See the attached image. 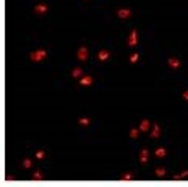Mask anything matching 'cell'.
I'll use <instances>...</instances> for the list:
<instances>
[{
  "instance_id": "obj_1",
  "label": "cell",
  "mask_w": 188,
  "mask_h": 187,
  "mask_svg": "<svg viewBox=\"0 0 188 187\" xmlns=\"http://www.w3.org/2000/svg\"><path fill=\"white\" fill-rule=\"evenodd\" d=\"M45 57H47V50L45 49H38L34 52H31V60L33 62H42Z\"/></svg>"
},
{
  "instance_id": "obj_2",
  "label": "cell",
  "mask_w": 188,
  "mask_h": 187,
  "mask_svg": "<svg viewBox=\"0 0 188 187\" xmlns=\"http://www.w3.org/2000/svg\"><path fill=\"white\" fill-rule=\"evenodd\" d=\"M117 16L120 20H127V18L132 16V10H130V8H118V10H117Z\"/></svg>"
},
{
  "instance_id": "obj_3",
  "label": "cell",
  "mask_w": 188,
  "mask_h": 187,
  "mask_svg": "<svg viewBox=\"0 0 188 187\" xmlns=\"http://www.w3.org/2000/svg\"><path fill=\"white\" fill-rule=\"evenodd\" d=\"M76 55H78V60L86 62L88 60V47L86 46H81L78 49V52H76Z\"/></svg>"
},
{
  "instance_id": "obj_4",
  "label": "cell",
  "mask_w": 188,
  "mask_h": 187,
  "mask_svg": "<svg viewBox=\"0 0 188 187\" xmlns=\"http://www.w3.org/2000/svg\"><path fill=\"white\" fill-rule=\"evenodd\" d=\"M136 42H138V31L133 29L132 34H130V38H128V46H130V47H135Z\"/></svg>"
},
{
  "instance_id": "obj_5",
  "label": "cell",
  "mask_w": 188,
  "mask_h": 187,
  "mask_svg": "<svg viewBox=\"0 0 188 187\" xmlns=\"http://www.w3.org/2000/svg\"><path fill=\"white\" fill-rule=\"evenodd\" d=\"M109 57H110V52H109V50L101 49V50L97 52V59H99L101 62H107V60H109Z\"/></svg>"
},
{
  "instance_id": "obj_6",
  "label": "cell",
  "mask_w": 188,
  "mask_h": 187,
  "mask_svg": "<svg viewBox=\"0 0 188 187\" xmlns=\"http://www.w3.org/2000/svg\"><path fill=\"white\" fill-rule=\"evenodd\" d=\"M47 10H49V7L45 4H39L34 7V12L38 13V15H44V13H47Z\"/></svg>"
},
{
  "instance_id": "obj_7",
  "label": "cell",
  "mask_w": 188,
  "mask_h": 187,
  "mask_svg": "<svg viewBox=\"0 0 188 187\" xmlns=\"http://www.w3.org/2000/svg\"><path fill=\"white\" fill-rule=\"evenodd\" d=\"M79 85L81 86H89V85H93V76L91 75H84L79 78Z\"/></svg>"
},
{
  "instance_id": "obj_8",
  "label": "cell",
  "mask_w": 188,
  "mask_h": 187,
  "mask_svg": "<svg viewBox=\"0 0 188 187\" xmlns=\"http://www.w3.org/2000/svg\"><path fill=\"white\" fill-rule=\"evenodd\" d=\"M148 158H149V151H148L146 148H143L141 151H139V163L146 164L148 163Z\"/></svg>"
},
{
  "instance_id": "obj_9",
  "label": "cell",
  "mask_w": 188,
  "mask_h": 187,
  "mask_svg": "<svg viewBox=\"0 0 188 187\" xmlns=\"http://www.w3.org/2000/svg\"><path fill=\"white\" fill-rule=\"evenodd\" d=\"M138 129L141 130V132H148V130L151 129V122L148 120V119H143V120L139 122V127H138Z\"/></svg>"
},
{
  "instance_id": "obj_10",
  "label": "cell",
  "mask_w": 188,
  "mask_h": 187,
  "mask_svg": "<svg viewBox=\"0 0 188 187\" xmlns=\"http://www.w3.org/2000/svg\"><path fill=\"white\" fill-rule=\"evenodd\" d=\"M159 137H161V127L157 124H154L152 130H151V138H159Z\"/></svg>"
},
{
  "instance_id": "obj_11",
  "label": "cell",
  "mask_w": 188,
  "mask_h": 187,
  "mask_svg": "<svg viewBox=\"0 0 188 187\" xmlns=\"http://www.w3.org/2000/svg\"><path fill=\"white\" fill-rule=\"evenodd\" d=\"M167 64H169V67H172V69H178L180 67V60L175 57H170L169 60H167Z\"/></svg>"
},
{
  "instance_id": "obj_12",
  "label": "cell",
  "mask_w": 188,
  "mask_h": 187,
  "mask_svg": "<svg viewBox=\"0 0 188 187\" xmlns=\"http://www.w3.org/2000/svg\"><path fill=\"white\" fill-rule=\"evenodd\" d=\"M154 174H156V177H161V179H162V177H166L167 171H166V168H162V166H161V168L154 169Z\"/></svg>"
},
{
  "instance_id": "obj_13",
  "label": "cell",
  "mask_w": 188,
  "mask_h": 187,
  "mask_svg": "<svg viewBox=\"0 0 188 187\" xmlns=\"http://www.w3.org/2000/svg\"><path fill=\"white\" fill-rule=\"evenodd\" d=\"M72 76L73 78H81V76H83V70L79 69V67H75V69L72 70Z\"/></svg>"
},
{
  "instance_id": "obj_14",
  "label": "cell",
  "mask_w": 188,
  "mask_h": 187,
  "mask_svg": "<svg viewBox=\"0 0 188 187\" xmlns=\"http://www.w3.org/2000/svg\"><path fill=\"white\" fill-rule=\"evenodd\" d=\"M154 155H156V158H164L166 156V148H156Z\"/></svg>"
},
{
  "instance_id": "obj_15",
  "label": "cell",
  "mask_w": 188,
  "mask_h": 187,
  "mask_svg": "<svg viewBox=\"0 0 188 187\" xmlns=\"http://www.w3.org/2000/svg\"><path fill=\"white\" fill-rule=\"evenodd\" d=\"M78 122H79V125H81V127H89L91 120H89L88 117H79V120H78Z\"/></svg>"
},
{
  "instance_id": "obj_16",
  "label": "cell",
  "mask_w": 188,
  "mask_h": 187,
  "mask_svg": "<svg viewBox=\"0 0 188 187\" xmlns=\"http://www.w3.org/2000/svg\"><path fill=\"white\" fill-rule=\"evenodd\" d=\"M139 132H141L139 129H130V137H132L133 140H136V138L139 137Z\"/></svg>"
},
{
  "instance_id": "obj_17",
  "label": "cell",
  "mask_w": 188,
  "mask_h": 187,
  "mask_svg": "<svg viewBox=\"0 0 188 187\" xmlns=\"http://www.w3.org/2000/svg\"><path fill=\"white\" fill-rule=\"evenodd\" d=\"M33 179L34 181H42V179H44V174H42L41 171H34L33 172Z\"/></svg>"
},
{
  "instance_id": "obj_18",
  "label": "cell",
  "mask_w": 188,
  "mask_h": 187,
  "mask_svg": "<svg viewBox=\"0 0 188 187\" xmlns=\"http://www.w3.org/2000/svg\"><path fill=\"white\" fill-rule=\"evenodd\" d=\"M120 179L122 181H133V179H135V174H132V172H125Z\"/></svg>"
},
{
  "instance_id": "obj_19",
  "label": "cell",
  "mask_w": 188,
  "mask_h": 187,
  "mask_svg": "<svg viewBox=\"0 0 188 187\" xmlns=\"http://www.w3.org/2000/svg\"><path fill=\"white\" fill-rule=\"evenodd\" d=\"M138 59H139V54L138 52L132 54V57H130V64H136V62H138Z\"/></svg>"
},
{
  "instance_id": "obj_20",
  "label": "cell",
  "mask_w": 188,
  "mask_h": 187,
  "mask_svg": "<svg viewBox=\"0 0 188 187\" xmlns=\"http://www.w3.org/2000/svg\"><path fill=\"white\" fill-rule=\"evenodd\" d=\"M31 166H33V163H31V160L29 158H24V160H23V168H31Z\"/></svg>"
},
{
  "instance_id": "obj_21",
  "label": "cell",
  "mask_w": 188,
  "mask_h": 187,
  "mask_svg": "<svg viewBox=\"0 0 188 187\" xmlns=\"http://www.w3.org/2000/svg\"><path fill=\"white\" fill-rule=\"evenodd\" d=\"M44 156H45V151H44V150H38V151H36V158H38V160H42Z\"/></svg>"
},
{
  "instance_id": "obj_22",
  "label": "cell",
  "mask_w": 188,
  "mask_h": 187,
  "mask_svg": "<svg viewBox=\"0 0 188 187\" xmlns=\"http://www.w3.org/2000/svg\"><path fill=\"white\" fill-rule=\"evenodd\" d=\"M188 172H182V174H177V176H173V179H182V177H185Z\"/></svg>"
},
{
  "instance_id": "obj_23",
  "label": "cell",
  "mask_w": 188,
  "mask_h": 187,
  "mask_svg": "<svg viewBox=\"0 0 188 187\" xmlns=\"http://www.w3.org/2000/svg\"><path fill=\"white\" fill-rule=\"evenodd\" d=\"M183 96H185V99H187V101H188V90H187V91H185V93H183Z\"/></svg>"
}]
</instances>
